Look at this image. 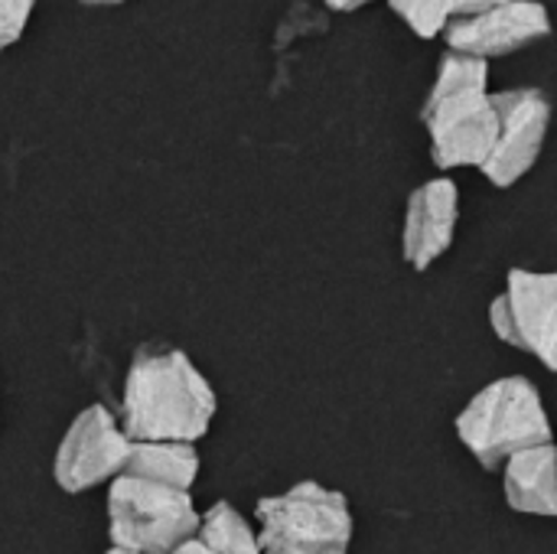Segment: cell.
<instances>
[{
  "label": "cell",
  "instance_id": "4fadbf2b",
  "mask_svg": "<svg viewBox=\"0 0 557 554\" xmlns=\"http://www.w3.org/2000/svg\"><path fill=\"white\" fill-rule=\"evenodd\" d=\"M503 0H388V7L414 29L421 39H434L447 33L450 23L476 16Z\"/></svg>",
  "mask_w": 557,
  "mask_h": 554
},
{
  "label": "cell",
  "instance_id": "8fae6325",
  "mask_svg": "<svg viewBox=\"0 0 557 554\" xmlns=\"http://www.w3.org/2000/svg\"><path fill=\"white\" fill-rule=\"evenodd\" d=\"M506 500L516 513L557 516V447L542 444L506 460Z\"/></svg>",
  "mask_w": 557,
  "mask_h": 554
},
{
  "label": "cell",
  "instance_id": "5b68a950",
  "mask_svg": "<svg viewBox=\"0 0 557 554\" xmlns=\"http://www.w3.org/2000/svg\"><path fill=\"white\" fill-rule=\"evenodd\" d=\"M108 535L114 549L134 554H173L199 532V513L186 490L117 477L108 493Z\"/></svg>",
  "mask_w": 557,
  "mask_h": 554
},
{
  "label": "cell",
  "instance_id": "6da1fadb",
  "mask_svg": "<svg viewBox=\"0 0 557 554\" xmlns=\"http://www.w3.org/2000/svg\"><path fill=\"white\" fill-rule=\"evenodd\" d=\"M215 415V392L186 353L147 343L137 349L121 398V428L131 441L196 444Z\"/></svg>",
  "mask_w": 557,
  "mask_h": 554
},
{
  "label": "cell",
  "instance_id": "5bb4252c",
  "mask_svg": "<svg viewBox=\"0 0 557 554\" xmlns=\"http://www.w3.org/2000/svg\"><path fill=\"white\" fill-rule=\"evenodd\" d=\"M196 539L215 554H261V539L251 532L245 516L228 503H215L199 519Z\"/></svg>",
  "mask_w": 557,
  "mask_h": 554
},
{
  "label": "cell",
  "instance_id": "9a60e30c",
  "mask_svg": "<svg viewBox=\"0 0 557 554\" xmlns=\"http://www.w3.org/2000/svg\"><path fill=\"white\" fill-rule=\"evenodd\" d=\"M33 7L36 0H0V52L10 49L23 36Z\"/></svg>",
  "mask_w": 557,
  "mask_h": 554
},
{
  "label": "cell",
  "instance_id": "e0dca14e",
  "mask_svg": "<svg viewBox=\"0 0 557 554\" xmlns=\"http://www.w3.org/2000/svg\"><path fill=\"white\" fill-rule=\"evenodd\" d=\"M173 554H215V552H209V549H206L199 539H189L186 545H180V549H176Z\"/></svg>",
  "mask_w": 557,
  "mask_h": 554
},
{
  "label": "cell",
  "instance_id": "52a82bcc",
  "mask_svg": "<svg viewBox=\"0 0 557 554\" xmlns=\"http://www.w3.org/2000/svg\"><path fill=\"white\" fill-rule=\"evenodd\" d=\"M131 447L134 441L124 434L121 421L104 405H91L69 424L55 451V483L65 493H85L104 480H114L124 473Z\"/></svg>",
  "mask_w": 557,
  "mask_h": 554
},
{
  "label": "cell",
  "instance_id": "ba28073f",
  "mask_svg": "<svg viewBox=\"0 0 557 554\" xmlns=\"http://www.w3.org/2000/svg\"><path fill=\"white\" fill-rule=\"evenodd\" d=\"M499 134L483 173L493 186H516L542 157L548 127H552V101L542 88H509L496 91Z\"/></svg>",
  "mask_w": 557,
  "mask_h": 554
},
{
  "label": "cell",
  "instance_id": "277c9868",
  "mask_svg": "<svg viewBox=\"0 0 557 554\" xmlns=\"http://www.w3.org/2000/svg\"><path fill=\"white\" fill-rule=\"evenodd\" d=\"M261 554H349L352 516L343 493L313 480L258 503Z\"/></svg>",
  "mask_w": 557,
  "mask_h": 554
},
{
  "label": "cell",
  "instance_id": "3957f363",
  "mask_svg": "<svg viewBox=\"0 0 557 554\" xmlns=\"http://www.w3.org/2000/svg\"><path fill=\"white\" fill-rule=\"evenodd\" d=\"M457 434L486 470H496L522 451L552 444V421L539 389L529 379L512 376L473 395L457 418Z\"/></svg>",
  "mask_w": 557,
  "mask_h": 554
},
{
  "label": "cell",
  "instance_id": "2e32d148",
  "mask_svg": "<svg viewBox=\"0 0 557 554\" xmlns=\"http://www.w3.org/2000/svg\"><path fill=\"white\" fill-rule=\"evenodd\" d=\"M366 3H372V0H326V7H333V10H359V7H366Z\"/></svg>",
  "mask_w": 557,
  "mask_h": 554
},
{
  "label": "cell",
  "instance_id": "7c38bea8",
  "mask_svg": "<svg viewBox=\"0 0 557 554\" xmlns=\"http://www.w3.org/2000/svg\"><path fill=\"white\" fill-rule=\"evenodd\" d=\"M199 473V454L193 444H180V441H134L127 467L121 477H134V480H147L157 487H170V490H186L196 483Z\"/></svg>",
  "mask_w": 557,
  "mask_h": 554
},
{
  "label": "cell",
  "instance_id": "30bf717a",
  "mask_svg": "<svg viewBox=\"0 0 557 554\" xmlns=\"http://www.w3.org/2000/svg\"><path fill=\"white\" fill-rule=\"evenodd\" d=\"M457 209H460V193L454 180H444V176L428 180L424 186L411 193L408 212H405V235H401L408 264L424 271L454 245Z\"/></svg>",
  "mask_w": 557,
  "mask_h": 554
},
{
  "label": "cell",
  "instance_id": "ac0fdd59",
  "mask_svg": "<svg viewBox=\"0 0 557 554\" xmlns=\"http://www.w3.org/2000/svg\"><path fill=\"white\" fill-rule=\"evenodd\" d=\"M82 3H121V0H82Z\"/></svg>",
  "mask_w": 557,
  "mask_h": 554
},
{
  "label": "cell",
  "instance_id": "d6986e66",
  "mask_svg": "<svg viewBox=\"0 0 557 554\" xmlns=\"http://www.w3.org/2000/svg\"><path fill=\"white\" fill-rule=\"evenodd\" d=\"M108 554H134V552H124V549H114V552H108Z\"/></svg>",
  "mask_w": 557,
  "mask_h": 554
},
{
  "label": "cell",
  "instance_id": "9c48e42d",
  "mask_svg": "<svg viewBox=\"0 0 557 554\" xmlns=\"http://www.w3.org/2000/svg\"><path fill=\"white\" fill-rule=\"evenodd\" d=\"M552 36V13L539 0H503L476 16L457 20L447 26V52L496 59L512 56L539 39Z\"/></svg>",
  "mask_w": 557,
  "mask_h": 554
},
{
  "label": "cell",
  "instance_id": "8992f818",
  "mask_svg": "<svg viewBox=\"0 0 557 554\" xmlns=\"http://www.w3.org/2000/svg\"><path fill=\"white\" fill-rule=\"evenodd\" d=\"M490 323L503 343L532 353L545 369L557 372V271L539 274L516 268L490 307Z\"/></svg>",
  "mask_w": 557,
  "mask_h": 554
},
{
  "label": "cell",
  "instance_id": "7a4b0ae2",
  "mask_svg": "<svg viewBox=\"0 0 557 554\" xmlns=\"http://www.w3.org/2000/svg\"><path fill=\"white\" fill-rule=\"evenodd\" d=\"M421 121L431 134V157L441 170H483L499 134V114L490 95V62L447 52L424 98Z\"/></svg>",
  "mask_w": 557,
  "mask_h": 554
}]
</instances>
